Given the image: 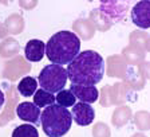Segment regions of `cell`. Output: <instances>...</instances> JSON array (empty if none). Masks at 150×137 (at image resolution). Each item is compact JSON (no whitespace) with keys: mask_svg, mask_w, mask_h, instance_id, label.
<instances>
[{"mask_svg":"<svg viewBox=\"0 0 150 137\" xmlns=\"http://www.w3.org/2000/svg\"><path fill=\"white\" fill-rule=\"evenodd\" d=\"M66 73L72 85L95 86L105 75V59L94 50L79 51L67 65Z\"/></svg>","mask_w":150,"mask_h":137,"instance_id":"1","label":"cell"},{"mask_svg":"<svg viewBox=\"0 0 150 137\" xmlns=\"http://www.w3.org/2000/svg\"><path fill=\"white\" fill-rule=\"evenodd\" d=\"M81 51V41L72 31H59L46 43V55L54 65H69Z\"/></svg>","mask_w":150,"mask_h":137,"instance_id":"2","label":"cell"},{"mask_svg":"<svg viewBox=\"0 0 150 137\" xmlns=\"http://www.w3.org/2000/svg\"><path fill=\"white\" fill-rule=\"evenodd\" d=\"M39 122L48 137H63L71 128L72 116L67 108L54 103L44 108Z\"/></svg>","mask_w":150,"mask_h":137,"instance_id":"3","label":"cell"},{"mask_svg":"<svg viewBox=\"0 0 150 137\" xmlns=\"http://www.w3.org/2000/svg\"><path fill=\"white\" fill-rule=\"evenodd\" d=\"M67 73L63 66L59 65H47L42 68L38 78V85H40L42 89L48 93H58L63 90L67 83Z\"/></svg>","mask_w":150,"mask_h":137,"instance_id":"4","label":"cell"},{"mask_svg":"<svg viewBox=\"0 0 150 137\" xmlns=\"http://www.w3.org/2000/svg\"><path fill=\"white\" fill-rule=\"evenodd\" d=\"M127 8L129 1L123 0H102L98 7V9L112 23V26L126 18Z\"/></svg>","mask_w":150,"mask_h":137,"instance_id":"5","label":"cell"},{"mask_svg":"<svg viewBox=\"0 0 150 137\" xmlns=\"http://www.w3.org/2000/svg\"><path fill=\"white\" fill-rule=\"evenodd\" d=\"M30 70H31V63H28L24 56L16 55L4 63L3 77L6 79H9L11 82H15L20 77L28 74Z\"/></svg>","mask_w":150,"mask_h":137,"instance_id":"6","label":"cell"},{"mask_svg":"<svg viewBox=\"0 0 150 137\" xmlns=\"http://www.w3.org/2000/svg\"><path fill=\"white\" fill-rule=\"evenodd\" d=\"M129 65L126 63L125 58L119 54H114V55L107 56L106 59V66H105V71L106 75L110 78H119V79H123L127 73Z\"/></svg>","mask_w":150,"mask_h":137,"instance_id":"7","label":"cell"},{"mask_svg":"<svg viewBox=\"0 0 150 137\" xmlns=\"http://www.w3.org/2000/svg\"><path fill=\"white\" fill-rule=\"evenodd\" d=\"M131 20L137 27L142 30L150 28V1L142 0L138 1L131 8Z\"/></svg>","mask_w":150,"mask_h":137,"instance_id":"8","label":"cell"},{"mask_svg":"<svg viewBox=\"0 0 150 137\" xmlns=\"http://www.w3.org/2000/svg\"><path fill=\"white\" fill-rule=\"evenodd\" d=\"M71 116L79 126H87L95 118V110L90 103H84V102H76L72 106Z\"/></svg>","mask_w":150,"mask_h":137,"instance_id":"9","label":"cell"},{"mask_svg":"<svg viewBox=\"0 0 150 137\" xmlns=\"http://www.w3.org/2000/svg\"><path fill=\"white\" fill-rule=\"evenodd\" d=\"M40 113H42L40 109L34 102H30V101H24V102L18 103L15 109V114L20 120L28 122V124H39Z\"/></svg>","mask_w":150,"mask_h":137,"instance_id":"10","label":"cell"},{"mask_svg":"<svg viewBox=\"0 0 150 137\" xmlns=\"http://www.w3.org/2000/svg\"><path fill=\"white\" fill-rule=\"evenodd\" d=\"M70 91L74 94L76 100H79V102L84 103H94L99 97V90L95 86H82L71 83Z\"/></svg>","mask_w":150,"mask_h":137,"instance_id":"11","label":"cell"},{"mask_svg":"<svg viewBox=\"0 0 150 137\" xmlns=\"http://www.w3.org/2000/svg\"><path fill=\"white\" fill-rule=\"evenodd\" d=\"M46 55V43L40 39H31L24 47V58L28 62H40Z\"/></svg>","mask_w":150,"mask_h":137,"instance_id":"12","label":"cell"},{"mask_svg":"<svg viewBox=\"0 0 150 137\" xmlns=\"http://www.w3.org/2000/svg\"><path fill=\"white\" fill-rule=\"evenodd\" d=\"M114 90V98H115V105L121 106L125 105L126 102H135L138 98L137 91L129 87L125 82H118L112 85Z\"/></svg>","mask_w":150,"mask_h":137,"instance_id":"13","label":"cell"},{"mask_svg":"<svg viewBox=\"0 0 150 137\" xmlns=\"http://www.w3.org/2000/svg\"><path fill=\"white\" fill-rule=\"evenodd\" d=\"M72 30L74 34L79 38V41H91L95 35V27L88 19H76L72 23Z\"/></svg>","mask_w":150,"mask_h":137,"instance_id":"14","label":"cell"},{"mask_svg":"<svg viewBox=\"0 0 150 137\" xmlns=\"http://www.w3.org/2000/svg\"><path fill=\"white\" fill-rule=\"evenodd\" d=\"M123 58H125L126 63L129 66H138L141 62L145 61V56H146V53L144 50H141L139 47L133 46V44H127L122 49V54Z\"/></svg>","mask_w":150,"mask_h":137,"instance_id":"15","label":"cell"},{"mask_svg":"<svg viewBox=\"0 0 150 137\" xmlns=\"http://www.w3.org/2000/svg\"><path fill=\"white\" fill-rule=\"evenodd\" d=\"M133 117V112H131V108L127 105H121L117 106L111 116V124L115 126L117 129L125 126L129 121Z\"/></svg>","mask_w":150,"mask_h":137,"instance_id":"16","label":"cell"},{"mask_svg":"<svg viewBox=\"0 0 150 137\" xmlns=\"http://www.w3.org/2000/svg\"><path fill=\"white\" fill-rule=\"evenodd\" d=\"M146 78L139 73V70H135L131 66H129L127 73H126L125 78H123V82L127 85L129 87H131L133 90L138 91L141 89H144L145 85H146Z\"/></svg>","mask_w":150,"mask_h":137,"instance_id":"17","label":"cell"},{"mask_svg":"<svg viewBox=\"0 0 150 137\" xmlns=\"http://www.w3.org/2000/svg\"><path fill=\"white\" fill-rule=\"evenodd\" d=\"M88 20H90V22L93 23V26L95 27V31L98 30V31H100V32H106L112 27V23L110 22L109 19L103 15L98 8H94L90 11Z\"/></svg>","mask_w":150,"mask_h":137,"instance_id":"18","label":"cell"},{"mask_svg":"<svg viewBox=\"0 0 150 137\" xmlns=\"http://www.w3.org/2000/svg\"><path fill=\"white\" fill-rule=\"evenodd\" d=\"M20 51V44L15 38L7 36L6 39L0 42V56L1 58H13Z\"/></svg>","mask_w":150,"mask_h":137,"instance_id":"19","label":"cell"},{"mask_svg":"<svg viewBox=\"0 0 150 137\" xmlns=\"http://www.w3.org/2000/svg\"><path fill=\"white\" fill-rule=\"evenodd\" d=\"M4 26L7 28V32L11 35H19L24 31V19L20 14H11L6 19Z\"/></svg>","mask_w":150,"mask_h":137,"instance_id":"20","label":"cell"},{"mask_svg":"<svg viewBox=\"0 0 150 137\" xmlns=\"http://www.w3.org/2000/svg\"><path fill=\"white\" fill-rule=\"evenodd\" d=\"M129 44L139 47L141 50H144L145 53H146L150 47L149 34H147L146 31H138V30L130 32V35H129Z\"/></svg>","mask_w":150,"mask_h":137,"instance_id":"21","label":"cell"},{"mask_svg":"<svg viewBox=\"0 0 150 137\" xmlns=\"http://www.w3.org/2000/svg\"><path fill=\"white\" fill-rule=\"evenodd\" d=\"M38 90V81L34 77H24L18 83V91L23 97H31Z\"/></svg>","mask_w":150,"mask_h":137,"instance_id":"22","label":"cell"},{"mask_svg":"<svg viewBox=\"0 0 150 137\" xmlns=\"http://www.w3.org/2000/svg\"><path fill=\"white\" fill-rule=\"evenodd\" d=\"M34 103L40 109V108H46V106H50L55 103V96L52 93H48V91L43 90V89H39V90L35 91L34 94Z\"/></svg>","mask_w":150,"mask_h":137,"instance_id":"23","label":"cell"},{"mask_svg":"<svg viewBox=\"0 0 150 137\" xmlns=\"http://www.w3.org/2000/svg\"><path fill=\"white\" fill-rule=\"evenodd\" d=\"M99 103L103 108H110V106L115 105V98H114V90H112V85H106L99 90Z\"/></svg>","mask_w":150,"mask_h":137,"instance_id":"24","label":"cell"},{"mask_svg":"<svg viewBox=\"0 0 150 137\" xmlns=\"http://www.w3.org/2000/svg\"><path fill=\"white\" fill-rule=\"evenodd\" d=\"M55 102L56 105H60L63 108H70V106H74L76 103V98L70 90L63 89V90L58 91V94L55 97Z\"/></svg>","mask_w":150,"mask_h":137,"instance_id":"25","label":"cell"},{"mask_svg":"<svg viewBox=\"0 0 150 137\" xmlns=\"http://www.w3.org/2000/svg\"><path fill=\"white\" fill-rule=\"evenodd\" d=\"M131 118H133V121H134V125L139 129V131H142V132L149 131V128H150V114H149V112H146V110H139V112L135 113Z\"/></svg>","mask_w":150,"mask_h":137,"instance_id":"26","label":"cell"},{"mask_svg":"<svg viewBox=\"0 0 150 137\" xmlns=\"http://www.w3.org/2000/svg\"><path fill=\"white\" fill-rule=\"evenodd\" d=\"M12 137H39V132L31 124H22L12 132Z\"/></svg>","mask_w":150,"mask_h":137,"instance_id":"27","label":"cell"},{"mask_svg":"<svg viewBox=\"0 0 150 137\" xmlns=\"http://www.w3.org/2000/svg\"><path fill=\"white\" fill-rule=\"evenodd\" d=\"M93 137H111V131L109 125L99 121L93 126Z\"/></svg>","mask_w":150,"mask_h":137,"instance_id":"28","label":"cell"},{"mask_svg":"<svg viewBox=\"0 0 150 137\" xmlns=\"http://www.w3.org/2000/svg\"><path fill=\"white\" fill-rule=\"evenodd\" d=\"M138 70H139V73L144 75L146 79H149V77H150V66H149V62H146V61L141 62L139 65H138Z\"/></svg>","mask_w":150,"mask_h":137,"instance_id":"29","label":"cell"},{"mask_svg":"<svg viewBox=\"0 0 150 137\" xmlns=\"http://www.w3.org/2000/svg\"><path fill=\"white\" fill-rule=\"evenodd\" d=\"M38 6V1L36 0H22V1H19V7L23 9H34L35 7Z\"/></svg>","mask_w":150,"mask_h":137,"instance_id":"30","label":"cell"},{"mask_svg":"<svg viewBox=\"0 0 150 137\" xmlns=\"http://www.w3.org/2000/svg\"><path fill=\"white\" fill-rule=\"evenodd\" d=\"M7 35H8V32H7L6 26H4V23L0 22V39H1V41H3V39H6Z\"/></svg>","mask_w":150,"mask_h":137,"instance_id":"31","label":"cell"},{"mask_svg":"<svg viewBox=\"0 0 150 137\" xmlns=\"http://www.w3.org/2000/svg\"><path fill=\"white\" fill-rule=\"evenodd\" d=\"M4 102H6V97H4V93L1 91V89H0V110L3 109Z\"/></svg>","mask_w":150,"mask_h":137,"instance_id":"32","label":"cell"},{"mask_svg":"<svg viewBox=\"0 0 150 137\" xmlns=\"http://www.w3.org/2000/svg\"><path fill=\"white\" fill-rule=\"evenodd\" d=\"M131 137H147L146 134H144V133H135V134H133Z\"/></svg>","mask_w":150,"mask_h":137,"instance_id":"33","label":"cell"}]
</instances>
